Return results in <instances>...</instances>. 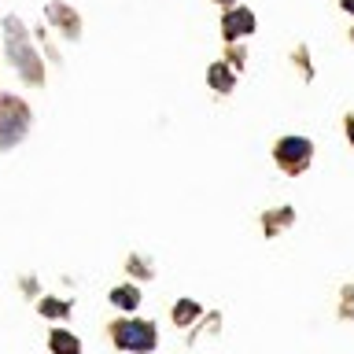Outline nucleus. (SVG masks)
I'll list each match as a JSON object with an SVG mask.
<instances>
[{
  "instance_id": "7",
  "label": "nucleus",
  "mask_w": 354,
  "mask_h": 354,
  "mask_svg": "<svg viewBox=\"0 0 354 354\" xmlns=\"http://www.w3.org/2000/svg\"><path fill=\"white\" fill-rule=\"evenodd\" d=\"M210 77H214V85H218V88H229V85H232V77H229L225 66H214V71H210Z\"/></svg>"
},
{
  "instance_id": "2",
  "label": "nucleus",
  "mask_w": 354,
  "mask_h": 354,
  "mask_svg": "<svg viewBox=\"0 0 354 354\" xmlns=\"http://www.w3.org/2000/svg\"><path fill=\"white\" fill-rule=\"evenodd\" d=\"M277 159H281L284 170H303L306 159H310V140H303V137H288V140H281V148H277Z\"/></svg>"
},
{
  "instance_id": "5",
  "label": "nucleus",
  "mask_w": 354,
  "mask_h": 354,
  "mask_svg": "<svg viewBox=\"0 0 354 354\" xmlns=\"http://www.w3.org/2000/svg\"><path fill=\"white\" fill-rule=\"evenodd\" d=\"M115 303H118V306H137V303H140L137 288H118V292H115Z\"/></svg>"
},
{
  "instance_id": "4",
  "label": "nucleus",
  "mask_w": 354,
  "mask_h": 354,
  "mask_svg": "<svg viewBox=\"0 0 354 354\" xmlns=\"http://www.w3.org/2000/svg\"><path fill=\"white\" fill-rule=\"evenodd\" d=\"M52 347L63 351V354H77V339H71L66 332H55V336H52Z\"/></svg>"
},
{
  "instance_id": "1",
  "label": "nucleus",
  "mask_w": 354,
  "mask_h": 354,
  "mask_svg": "<svg viewBox=\"0 0 354 354\" xmlns=\"http://www.w3.org/2000/svg\"><path fill=\"white\" fill-rule=\"evenodd\" d=\"M115 343L126 351H151L155 347V328L148 321H126L115 328Z\"/></svg>"
},
{
  "instance_id": "6",
  "label": "nucleus",
  "mask_w": 354,
  "mask_h": 354,
  "mask_svg": "<svg viewBox=\"0 0 354 354\" xmlns=\"http://www.w3.org/2000/svg\"><path fill=\"white\" fill-rule=\"evenodd\" d=\"M196 314H199V306H196V303H181V306L174 310V317H177V321H192Z\"/></svg>"
},
{
  "instance_id": "8",
  "label": "nucleus",
  "mask_w": 354,
  "mask_h": 354,
  "mask_svg": "<svg viewBox=\"0 0 354 354\" xmlns=\"http://www.w3.org/2000/svg\"><path fill=\"white\" fill-rule=\"evenodd\" d=\"M347 133H351V140H354V118H351V126H347Z\"/></svg>"
},
{
  "instance_id": "3",
  "label": "nucleus",
  "mask_w": 354,
  "mask_h": 354,
  "mask_svg": "<svg viewBox=\"0 0 354 354\" xmlns=\"http://www.w3.org/2000/svg\"><path fill=\"white\" fill-rule=\"evenodd\" d=\"M251 26H254L251 11H232V15L225 19V33H229V37H243V33H251Z\"/></svg>"
}]
</instances>
